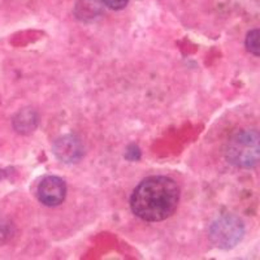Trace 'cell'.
Returning <instances> with one entry per match:
<instances>
[{
	"label": "cell",
	"mask_w": 260,
	"mask_h": 260,
	"mask_svg": "<svg viewBox=\"0 0 260 260\" xmlns=\"http://www.w3.org/2000/svg\"><path fill=\"white\" fill-rule=\"evenodd\" d=\"M259 141V132L256 129L241 130L234 134L225 150L228 162L237 168H255L260 159Z\"/></svg>",
	"instance_id": "2"
},
{
	"label": "cell",
	"mask_w": 260,
	"mask_h": 260,
	"mask_svg": "<svg viewBox=\"0 0 260 260\" xmlns=\"http://www.w3.org/2000/svg\"><path fill=\"white\" fill-rule=\"evenodd\" d=\"M245 225L236 215L226 213L215 220L210 228V240L216 247L231 250L242 241Z\"/></svg>",
	"instance_id": "3"
},
{
	"label": "cell",
	"mask_w": 260,
	"mask_h": 260,
	"mask_svg": "<svg viewBox=\"0 0 260 260\" xmlns=\"http://www.w3.org/2000/svg\"><path fill=\"white\" fill-rule=\"evenodd\" d=\"M139 156H141V151H139V148L137 147L136 145L130 146V147L126 150V152H125V157L129 160H132V161H134V160H138Z\"/></svg>",
	"instance_id": "10"
},
{
	"label": "cell",
	"mask_w": 260,
	"mask_h": 260,
	"mask_svg": "<svg viewBox=\"0 0 260 260\" xmlns=\"http://www.w3.org/2000/svg\"><path fill=\"white\" fill-rule=\"evenodd\" d=\"M259 37H260V31L259 29H254L250 30L247 32V37H246V47H247L248 52H251L254 56H259Z\"/></svg>",
	"instance_id": "8"
},
{
	"label": "cell",
	"mask_w": 260,
	"mask_h": 260,
	"mask_svg": "<svg viewBox=\"0 0 260 260\" xmlns=\"http://www.w3.org/2000/svg\"><path fill=\"white\" fill-rule=\"evenodd\" d=\"M52 152L60 161L72 164V162H77L82 159L85 150H83L81 139L77 136L67 134L53 142Z\"/></svg>",
	"instance_id": "5"
},
{
	"label": "cell",
	"mask_w": 260,
	"mask_h": 260,
	"mask_svg": "<svg viewBox=\"0 0 260 260\" xmlns=\"http://www.w3.org/2000/svg\"><path fill=\"white\" fill-rule=\"evenodd\" d=\"M102 3L107 8L113 9V11H120V9H124L127 6L129 0H102Z\"/></svg>",
	"instance_id": "9"
},
{
	"label": "cell",
	"mask_w": 260,
	"mask_h": 260,
	"mask_svg": "<svg viewBox=\"0 0 260 260\" xmlns=\"http://www.w3.org/2000/svg\"><path fill=\"white\" fill-rule=\"evenodd\" d=\"M38 199L47 207H56L67 197V183L57 176H46L38 185Z\"/></svg>",
	"instance_id": "4"
},
{
	"label": "cell",
	"mask_w": 260,
	"mask_h": 260,
	"mask_svg": "<svg viewBox=\"0 0 260 260\" xmlns=\"http://www.w3.org/2000/svg\"><path fill=\"white\" fill-rule=\"evenodd\" d=\"M38 125V115L36 111L25 108L20 111L13 118V127L17 133L21 134H30L36 130Z\"/></svg>",
	"instance_id": "6"
},
{
	"label": "cell",
	"mask_w": 260,
	"mask_h": 260,
	"mask_svg": "<svg viewBox=\"0 0 260 260\" xmlns=\"http://www.w3.org/2000/svg\"><path fill=\"white\" fill-rule=\"evenodd\" d=\"M180 187L166 176H150L134 189L130 208L143 221L156 222L171 217L178 207Z\"/></svg>",
	"instance_id": "1"
},
{
	"label": "cell",
	"mask_w": 260,
	"mask_h": 260,
	"mask_svg": "<svg viewBox=\"0 0 260 260\" xmlns=\"http://www.w3.org/2000/svg\"><path fill=\"white\" fill-rule=\"evenodd\" d=\"M76 17L81 21H91L102 15V7L98 0H80L74 9Z\"/></svg>",
	"instance_id": "7"
}]
</instances>
